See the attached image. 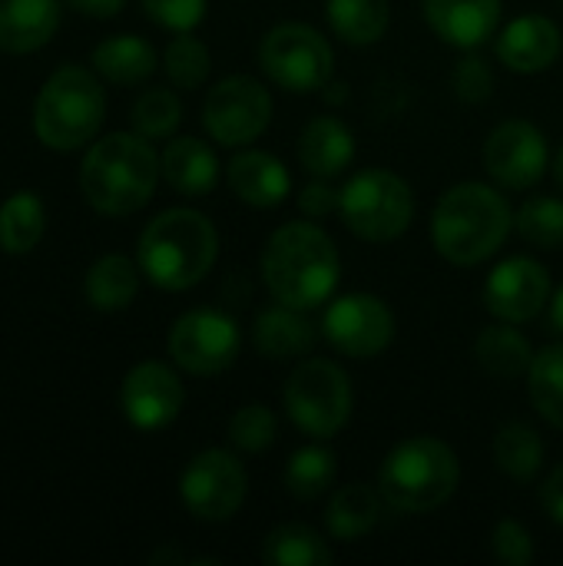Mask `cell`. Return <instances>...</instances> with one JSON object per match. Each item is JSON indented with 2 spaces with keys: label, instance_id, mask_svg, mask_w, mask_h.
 Wrapping results in <instances>:
<instances>
[{
  "label": "cell",
  "instance_id": "60d3db41",
  "mask_svg": "<svg viewBox=\"0 0 563 566\" xmlns=\"http://www.w3.org/2000/svg\"><path fill=\"white\" fill-rule=\"evenodd\" d=\"M299 209L312 219L329 216L338 209V189H332L329 182H309L299 196Z\"/></svg>",
  "mask_w": 563,
  "mask_h": 566
},
{
  "label": "cell",
  "instance_id": "4fadbf2b",
  "mask_svg": "<svg viewBox=\"0 0 563 566\" xmlns=\"http://www.w3.org/2000/svg\"><path fill=\"white\" fill-rule=\"evenodd\" d=\"M322 335L348 358H378L395 342V315L378 295L352 292L329 302L322 315Z\"/></svg>",
  "mask_w": 563,
  "mask_h": 566
},
{
  "label": "cell",
  "instance_id": "8d00e7d4",
  "mask_svg": "<svg viewBox=\"0 0 563 566\" xmlns=\"http://www.w3.org/2000/svg\"><path fill=\"white\" fill-rule=\"evenodd\" d=\"M275 434H279V421L265 405H246L229 421V441L246 454H262L265 448H272Z\"/></svg>",
  "mask_w": 563,
  "mask_h": 566
},
{
  "label": "cell",
  "instance_id": "d6a6232c",
  "mask_svg": "<svg viewBox=\"0 0 563 566\" xmlns=\"http://www.w3.org/2000/svg\"><path fill=\"white\" fill-rule=\"evenodd\" d=\"M528 391L538 415L563 431V345H551L534 355L528 371Z\"/></svg>",
  "mask_w": 563,
  "mask_h": 566
},
{
  "label": "cell",
  "instance_id": "f35d334b",
  "mask_svg": "<svg viewBox=\"0 0 563 566\" xmlns=\"http://www.w3.org/2000/svg\"><path fill=\"white\" fill-rule=\"evenodd\" d=\"M451 86H455V96L458 99H465V103H484L494 93V70L481 56H465L455 66V73H451Z\"/></svg>",
  "mask_w": 563,
  "mask_h": 566
},
{
  "label": "cell",
  "instance_id": "7402d4cb",
  "mask_svg": "<svg viewBox=\"0 0 563 566\" xmlns=\"http://www.w3.org/2000/svg\"><path fill=\"white\" fill-rule=\"evenodd\" d=\"M159 166H163V179L183 196H206L219 182V159L212 146L196 136L173 139L163 149Z\"/></svg>",
  "mask_w": 563,
  "mask_h": 566
},
{
  "label": "cell",
  "instance_id": "83f0119b",
  "mask_svg": "<svg viewBox=\"0 0 563 566\" xmlns=\"http://www.w3.org/2000/svg\"><path fill=\"white\" fill-rule=\"evenodd\" d=\"M382 491H375L372 484H348V488H338L335 497L329 501V514H325V524H329V534L335 541H358L365 537L378 517H382Z\"/></svg>",
  "mask_w": 563,
  "mask_h": 566
},
{
  "label": "cell",
  "instance_id": "ffe728a7",
  "mask_svg": "<svg viewBox=\"0 0 563 566\" xmlns=\"http://www.w3.org/2000/svg\"><path fill=\"white\" fill-rule=\"evenodd\" d=\"M60 0H0V50L23 56L53 40Z\"/></svg>",
  "mask_w": 563,
  "mask_h": 566
},
{
  "label": "cell",
  "instance_id": "cb8c5ba5",
  "mask_svg": "<svg viewBox=\"0 0 563 566\" xmlns=\"http://www.w3.org/2000/svg\"><path fill=\"white\" fill-rule=\"evenodd\" d=\"M90 63L103 80L119 83V86H133V83L149 80L159 60H156V50L149 40L136 36V33H116V36H106L103 43L93 46Z\"/></svg>",
  "mask_w": 563,
  "mask_h": 566
},
{
  "label": "cell",
  "instance_id": "f546056e",
  "mask_svg": "<svg viewBox=\"0 0 563 566\" xmlns=\"http://www.w3.org/2000/svg\"><path fill=\"white\" fill-rule=\"evenodd\" d=\"M494 461L508 478L528 484L538 478V471L544 464V441L531 424L508 421V424H501V431L494 438Z\"/></svg>",
  "mask_w": 563,
  "mask_h": 566
},
{
  "label": "cell",
  "instance_id": "8992f818",
  "mask_svg": "<svg viewBox=\"0 0 563 566\" xmlns=\"http://www.w3.org/2000/svg\"><path fill=\"white\" fill-rule=\"evenodd\" d=\"M106 119V96L93 70L60 66L33 99V133L53 153H73L96 139Z\"/></svg>",
  "mask_w": 563,
  "mask_h": 566
},
{
  "label": "cell",
  "instance_id": "ac0fdd59",
  "mask_svg": "<svg viewBox=\"0 0 563 566\" xmlns=\"http://www.w3.org/2000/svg\"><path fill=\"white\" fill-rule=\"evenodd\" d=\"M563 36L557 23L541 13L511 20L498 36V56L514 73H541L561 56Z\"/></svg>",
  "mask_w": 563,
  "mask_h": 566
},
{
  "label": "cell",
  "instance_id": "2e32d148",
  "mask_svg": "<svg viewBox=\"0 0 563 566\" xmlns=\"http://www.w3.org/2000/svg\"><path fill=\"white\" fill-rule=\"evenodd\" d=\"M551 302V275L541 262L514 255L501 262L484 282V305L494 318L524 325Z\"/></svg>",
  "mask_w": 563,
  "mask_h": 566
},
{
  "label": "cell",
  "instance_id": "603a6c76",
  "mask_svg": "<svg viewBox=\"0 0 563 566\" xmlns=\"http://www.w3.org/2000/svg\"><path fill=\"white\" fill-rule=\"evenodd\" d=\"M355 159V136L335 116H315L299 136V163L312 176H338Z\"/></svg>",
  "mask_w": 563,
  "mask_h": 566
},
{
  "label": "cell",
  "instance_id": "4316f807",
  "mask_svg": "<svg viewBox=\"0 0 563 566\" xmlns=\"http://www.w3.org/2000/svg\"><path fill=\"white\" fill-rule=\"evenodd\" d=\"M46 232V206L33 189H17L0 202V249L7 255H27Z\"/></svg>",
  "mask_w": 563,
  "mask_h": 566
},
{
  "label": "cell",
  "instance_id": "277c9868",
  "mask_svg": "<svg viewBox=\"0 0 563 566\" xmlns=\"http://www.w3.org/2000/svg\"><path fill=\"white\" fill-rule=\"evenodd\" d=\"M511 226L514 212L498 189L484 182H458L435 206L431 239L441 259L468 269L491 259L504 245Z\"/></svg>",
  "mask_w": 563,
  "mask_h": 566
},
{
  "label": "cell",
  "instance_id": "d4e9b609",
  "mask_svg": "<svg viewBox=\"0 0 563 566\" xmlns=\"http://www.w3.org/2000/svg\"><path fill=\"white\" fill-rule=\"evenodd\" d=\"M139 262L126 259V255H103L86 269L83 279V295L90 302V308L96 312H123L133 305L136 292H139Z\"/></svg>",
  "mask_w": 563,
  "mask_h": 566
},
{
  "label": "cell",
  "instance_id": "5b68a950",
  "mask_svg": "<svg viewBox=\"0 0 563 566\" xmlns=\"http://www.w3.org/2000/svg\"><path fill=\"white\" fill-rule=\"evenodd\" d=\"M458 481V454L445 441L418 434L392 448L378 474V491L398 514H431L455 497Z\"/></svg>",
  "mask_w": 563,
  "mask_h": 566
},
{
  "label": "cell",
  "instance_id": "1f68e13d",
  "mask_svg": "<svg viewBox=\"0 0 563 566\" xmlns=\"http://www.w3.org/2000/svg\"><path fill=\"white\" fill-rule=\"evenodd\" d=\"M335 474H338L335 454L329 448L312 444V448H302V451H295L289 458V464H285V488L299 501H319L322 494L332 491Z\"/></svg>",
  "mask_w": 563,
  "mask_h": 566
},
{
  "label": "cell",
  "instance_id": "7bdbcfd3",
  "mask_svg": "<svg viewBox=\"0 0 563 566\" xmlns=\"http://www.w3.org/2000/svg\"><path fill=\"white\" fill-rule=\"evenodd\" d=\"M76 13L83 17H96V20H110L123 10L126 0H66Z\"/></svg>",
  "mask_w": 563,
  "mask_h": 566
},
{
  "label": "cell",
  "instance_id": "ba28073f",
  "mask_svg": "<svg viewBox=\"0 0 563 566\" xmlns=\"http://www.w3.org/2000/svg\"><path fill=\"white\" fill-rule=\"evenodd\" d=\"M352 381L348 375L325 358H309L295 365L285 381V411L292 424L319 441L335 438L352 418Z\"/></svg>",
  "mask_w": 563,
  "mask_h": 566
},
{
  "label": "cell",
  "instance_id": "7a4b0ae2",
  "mask_svg": "<svg viewBox=\"0 0 563 566\" xmlns=\"http://www.w3.org/2000/svg\"><path fill=\"white\" fill-rule=\"evenodd\" d=\"M163 176L159 156L139 133H110L90 143L80 163V192L103 216L139 212Z\"/></svg>",
  "mask_w": 563,
  "mask_h": 566
},
{
  "label": "cell",
  "instance_id": "f1b7e54d",
  "mask_svg": "<svg viewBox=\"0 0 563 566\" xmlns=\"http://www.w3.org/2000/svg\"><path fill=\"white\" fill-rule=\"evenodd\" d=\"M329 23L348 46L378 43L392 23V0H329Z\"/></svg>",
  "mask_w": 563,
  "mask_h": 566
},
{
  "label": "cell",
  "instance_id": "484cf974",
  "mask_svg": "<svg viewBox=\"0 0 563 566\" xmlns=\"http://www.w3.org/2000/svg\"><path fill=\"white\" fill-rule=\"evenodd\" d=\"M475 358L491 378L511 381V378H521L531 371L534 352H531V342L518 328H511V322H498L478 335Z\"/></svg>",
  "mask_w": 563,
  "mask_h": 566
},
{
  "label": "cell",
  "instance_id": "9c48e42d",
  "mask_svg": "<svg viewBox=\"0 0 563 566\" xmlns=\"http://www.w3.org/2000/svg\"><path fill=\"white\" fill-rule=\"evenodd\" d=\"M262 73L289 93H315L332 80L335 53L309 23H279L259 43Z\"/></svg>",
  "mask_w": 563,
  "mask_h": 566
},
{
  "label": "cell",
  "instance_id": "8fae6325",
  "mask_svg": "<svg viewBox=\"0 0 563 566\" xmlns=\"http://www.w3.org/2000/svg\"><path fill=\"white\" fill-rule=\"evenodd\" d=\"M239 325L226 312L216 308H192L179 315L169 328L166 348L169 358L196 378L222 375L239 355Z\"/></svg>",
  "mask_w": 563,
  "mask_h": 566
},
{
  "label": "cell",
  "instance_id": "e0dca14e",
  "mask_svg": "<svg viewBox=\"0 0 563 566\" xmlns=\"http://www.w3.org/2000/svg\"><path fill=\"white\" fill-rule=\"evenodd\" d=\"M428 27L451 46L475 50L501 27V0H421Z\"/></svg>",
  "mask_w": 563,
  "mask_h": 566
},
{
  "label": "cell",
  "instance_id": "3957f363",
  "mask_svg": "<svg viewBox=\"0 0 563 566\" xmlns=\"http://www.w3.org/2000/svg\"><path fill=\"white\" fill-rule=\"evenodd\" d=\"M219 259V232L196 209H166L139 235L136 262L163 292L199 285Z\"/></svg>",
  "mask_w": 563,
  "mask_h": 566
},
{
  "label": "cell",
  "instance_id": "7c38bea8",
  "mask_svg": "<svg viewBox=\"0 0 563 566\" xmlns=\"http://www.w3.org/2000/svg\"><path fill=\"white\" fill-rule=\"evenodd\" d=\"M272 123V96L252 76L219 80L202 106V126L219 146H246L265 133Z\"/></svg>",
  "mask_w": 563,
  "mask_h": 566
},
{
  "label": "cell",
  "instance_id": "d590c367",
  "mask_svg": "<svg viewBox=\"0 0 563 566\" xmlns=\"http://www.w3.org/2000/svg\"><path fill=\"white\" fill-rule=\"evenodd\" d=\"M518 232L524 235V242L538 245V249H557L563 245V202L561 199H528L514 219Z\"/></svg>",
  "mask_w": 563,
  "mask_h": 566
},
{
  "label": "cell",
  "instance_id": "5bb4252c",
  "mask_svg": "<svg viewBox=\"0 0 563 566\" xmlns=\"http://www.w3.org/2000/svg\"><path fill=\"white\" fill-rule=\"evenodd\" d=\"M183 401H186L183 381L163 361H139L136 368H129L119 388L123 418L129 421V428L146 434L173 424L183 411Z\"/></svg>",
  "mask_w": 563,
  "mask_h": 566
},
{
  "label": "cell",
  "instance_id": "9a60e30c",
  "mask_svg": "<svg viewBox=\"0 0 563 566\" xmlns=\"http://www.w3.org/2000/svg\"><path fill=\"white\" fill-rule=\"evenodd\" d=\"M484 169L508 189H531L548 169V139L528 119L501 123L484 143Z\"/></svg>",
  "mask_w": 563,
  "mask_h": 566
},
{
  "label": "cell",
  "instance_id": "f6af8a7d",
  "mask_svg": "<svg viewBox=\"0 0 563 566\" xmlns=\"http://www.w3.org/2000/svg\"><path fill=\"white\" fill-rule=\"evenodd\" d=\"M554 176H557V182L563 186V146H561V156H557V166H554Z\"/></svg>",
  "mask_w": 563,
  "mask_h": 566
},
{
  "label": "cell",
  "instance_id": "52a82bcc",
  "mask_svg": "<svg viewBox=\"0 0 563 566\" xmlns=\"http://www.w3.org/2000/svg\"><path fill=\"white\" fill-rule=\"evenodd\" d=\"M338 212L358 239L392 242L415 219V192L392 169H365L338 189Z\"/></svg>",
  "mask_w": 563,
  "mask_h": 566
},
{
  "label": "cell",
  "instance_id": "836d02e7",
  "mask_svg": "<svg viewBox=\"0 0 563 566\" xmlns=\"http://www.w3.org/2000/svg\"><path fill=\"white\" fill-rule=\"evenodd\" d=\"M183 119V103L173 90H146L133 109H129V123H133V133L146 136V139H163L169 136Z\"/></svg>",
  "mask_w": 563,
  "mask_h": 566
},
{
  "label": "cell",
  "instance_id": "ab89813d",
  "mask_svg": "<svg viewBox=\"0 0 563 566\" xmlns=\"http://www.w3.org/2000/svg\"><path fill=\"white\" fill-rule=\"evenodd\" d=\"M491 544H494V557H498L501 564L528 566L534 560V541H531V534H528V527H524L521 521L504 517V521L494 527Z\"/></svg>",
  "mask_w": 563,
  "mask_h": 566
},
{
  "label": "cell",
  "instance_id": "b9f144b4",
  "mask_svg": "<svg viewBox=\"0 0 563 566\" xmlns=\"http://www.w3.org/2000/svg\"><path fill=\"white\" fill-rule=\"evenodd\" d=\"M541 504H544V511H548V517L563 527V464H557L554 471H551V478L544 481V488H541Z\"/></svg>",
  "mask_w": 563,
  "mask_h": 566
},
{
  "label": "cell",
  "instance_id": "ee69618b",
  "mask_svg": "<svg viewBox=\"0 0 563 566\" xmlns=\"http://www.w3.org/2000/svg\"><path fill=\"white\" fill-rule=\"evenodd\" d=\"M551 325H554V328L563 335V285L557 289L554 302H551Z\"/></svg>",
  "mask_w": 563,
  "mask_h": 566
},
{
  "label": "cell",
  "instance_id": "4dcf8cb0",
  "mask_svg": "<svg viewBox=\"0 0 563 566\" xmlns=\"http://www.w3.org/2000/svg\"><path fill=\"white\" fill-rule=\"evenodd\" d=\"M262 560L269 566H329L332 547L305 524H282L265 537Z\"/></svg>",
  "mask_w": 563,
  "mask_h": 566
},
{
  "label": "cell",
  "instance_id": "d6986e66",
  "mask_svg": "<svg viewBox=\"0 0 563 566\" xmlns=\"http://www.w3.org/2000/svg\"><path fill=\"white\" fill-rule=\"evenodd\" d=\"M229 186L242 202H249L256 209H272V206L285 202V196L292 192V176H289L285 163L275 159L272 153L242 149L229 163Z\"/></svg>",
  "mask_w": 563,
  "mask_h": 566
},
{
  "label": "cell",
  "instance_id": "30bf717a",
  "mask_svg": "<svg viewBox=\"0 0 563 566\" xmlns=\"http://www.w3.org/2000/svg\"><path fill=\"white\" fill-rule=\"evenodd\" d=\"M246 491H249V478L242 461L219 448L196 454L179 478L183 507L206 524H222L236 517L239 507L246 504Z\"/></svg>",
  "mask_w": 563,
  "mask_h": 566
},
{
  "label": "cell",
  "instance_id": "6da1fadb",
  "mask_svg": "<svg viewBox=\"0 0 563 566\" xmlns=\"http://www.w3.org/2000/svg\"><path fill=\"white\" fill-rule=\"evenodd\" d=\"M342 259L329 232L312 222H289L272 232L262 252V279L275 302L312 312L332 298Z\"/></svg>",
  "mask_w": 563,
  "mask_h": 566
},
{
  "label": "cell",
  "instance_id": "44dd1931",
  "mask_svg": "<svg viewBox=\"0 0 563 566\" xmlns=\"http://www.w3.org/2000/svg\"><path fill=\"white\" fill-rule=\"evenodd\" d=\"M252 338H256V348L262 358H272V361H292V358H302L315 348V325L302 315V308H292V305H275V308H265L259 312L256 318V328H252Z\"/></svg>",
  "mask_w": 563,
  "mask_h": 566
},
{
  "label": "cell",
  "instance_id": "74e56055",
  "mask_svg": "<svg viewBox=\"0 0 563 566\" xmlns=\"http://www.w3.org/2000/svg\"><path fill=\"white\" fill-rule=\"evenodd\" d=\"M143 13L173 33H192L206 17V0H139Z\"/></svg>",
  "mask_w": 563,
  "mask_h": 566
},
{
  "label": "cell",
  "instance_id": "e575fe53",
  "mask_svg": "<svg viewBox=\"0 0 563 566\" xmlns=\"http://www.w3.org/2000/svg\"><path fill=\"white\" fill-rule=\"evenodd\" d=\"M209 50L192 33H176L163 53V70L179 90H196L209 76Z\"/></svg>",
  "mask_w": 563,
  "mask_h": 566
}]
</instances>
